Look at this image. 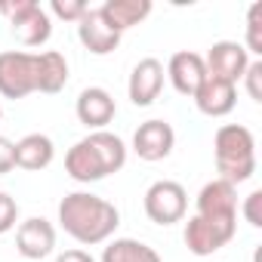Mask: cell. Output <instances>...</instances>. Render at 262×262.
<instances>
[{"label": "cell", "instance_id": "cell-1", "mask_svg": "<svg viewBox=\"0 0 262 262\" xmlns=\"http://www.w3.org/2000/svg\"><path fill=\"white\" fill-rule=\"evenodd\" d=\"M59 225L65 228V234H71L77 244L83 247H96L105 244L117 225H120V213L111 201L90 194V191H71L62 198L59 204Z\"/></svg>", "mask_w": 262, "mask_h": 262}, {"label": "cell", "instance_id": "cell-8", "mask_svg": "<svg viewBox=\"0 0 262 262\" xmlns=\"http://www.w3.org/2000/svg\"><path fill=\"white\" fill-rule=\"evenodd\" d=\"M204 65H207L210 77H219V80H228V83L237 86V80L244 77V71L250 65V53L237 40H219L204 56Z\"/></svg>", "mask_w": 262, "mask_h": 262}, {"label": "cell", "instance_id": "cell-24", "mask_svg": "<svg viewBox=\"0 0 262 262\" xmlns=\"http://www.w3.org/2000/svg\"><path fill=\"white\" fill-rule=\"evenodd\" d=\"M241 80H244L250 99H253V102H262V62H259V59H253V62L247 65V71H244Z\"/></svg>", "mask_w": 262, "mask_h": 262}, {"label": "cell", "instance_id": "cell-17", "mask_svg": "<svg viewBox=\"0 0 262 262\" xmlns=\"http://www.w3.org/2000/svg\"><path fill=\"white\" fill-rule=\"evenodd\" d=\"M68 83V62L56 50L34 53V93H62Z\"/></svg>", "mask_w": 262, "mask_h": 262}, {"label": "cell", "instance_id": "cell-13", "mask_svg": "<svg viewBox=\"0 0 262 262\" xmlns=\"http://www.w3.org/2000/svg\"><path fill=\"white\" fill-rule=\"evenodd\" d=\"M167 77L173 83L176 93L182 96H194L201 90V83L207 80V65H204V56L201 53H191V50H179L170 56V65H167Z\"/></svg>", "mask_w": 262, "mask_h": 262}, {"label": "cell", "instance_id": "cell-21", "mask_svg": "<svg viewBox=\"0 0 262 262\" xmlns=\"http://www.w3.org/2000/svg\"><path fill=\"white\" fill-rule=\"evenodd\" d=\"M86 10L90 7L83 4V0H53V4H50V19L56 16L62 22H80Z\"/></svg>", "mask_w": 262, "mask_h": 262}, {"label": "cell", "instance_id": "cell-3", "mask_svg": "<svg viewBox=\"0 0 262 262\" xmlns=\"http://www.w3.org/2000/svg\"><path fill=\"white\" fill-rule=\"evenodd\" d=\"M216 173L219 179L241 185L256 173V136L244 123H225L213 136Z\"/></svg>", "mask_w": 262, "mask_h": 262}, {"label": "cell", "instance_id": "cell-5", "mask_svg": "<svg viewBox=\"0 0 262 262\" xmlns=\"http://www.w3.org/2000/svg\"><path fill=\"white\" fill-rule=\"evenodd\" d=\"M145 216L155 225H173L185 219L188 210V191L176 182V179H158L148 185L145 191Z\"/></svg>", "mask_w": 262, "mask_h": 262}, {"label": "cell", "instance_id": "cell-16", "mask_svg": "<svg viewBox=\"0 0 262 262\" xmlns=\"http://www.w3.org/2000/svg\"><path fill=\"white\" fill-rule=\"evenodd\" d=\"M191 99H194V105H198L201 114H207V117H225L237 105V86L228 83V80H219V77L207 74V80L201 83V90Z\"/></svg>", "mask_w": 262, "mask_h": 262}, {"label": "cell", "instance_id": "cell-19", "mask_svg": "<svg viewBox=\"0 0 262 262\" xmlns=\"http://www.w3.org/2000/svg\"><path fill=\"white\" fill-rule=\"evenodd\" d=\"M56 158V145L47 133H28L16 142V167L28 170V173H37V170H47Z\"/></svg>", "mask_w": 262, "mask_h": 262}, {"label": "cell", "instance_id": "cell-22", "mask_svg": "<svg viewBox=\"0 0 262 262\" xmlns=\"http://www.w3.org/2000/svg\"><path fill=\"white\" fill-rule=\"evenodd\" d=\"M259 16H262V4H253L247 13V43L244 50L250 56H262V37H259Z\"/></svg>", "mask_w": 262, "mask_h": 262}, {"label": "cell", "instance_id": "cell-25", "mask_svg": "<svg viewBox=\"0 0 262 262\" xmlns=\"http://www.w3.org/2000/svg\"><path fill=\"white\" fill-rule=\"evenodd\" d=\"M259 207H262V191L256 188V191H250V194L244 198V207H241L244 219H247L253 228H262V213H259Z\"/></svg>", "mask_w": 262, "mask_h": 262}, {"label": "cell", "instance_id": "cell-18", "mask_svg": "<svg viewBox=\"0 0 262 262\" xmlns=\"http://www.w3.org/2000/svg\"><path fill=\"white\" fill-rule=\"evenodd\" d=\"M99 13L117 34H123L151 16V0H105Z\"/></svg>", "mask_w": 262, "mask_h": 262}, {"label": "cell", "instance_id": "cell-28", "mask_svg": "<svg viewBox=\"0 0 262 262\" xmlns=\"http://www.w3.org/2000/svg\"><path fill=\"white\" fill-rule=\"evenodd\" d=\"M0 117H4V105H0Z\"/></svg>", "mask_w": 262, "mask_h": 262}, {"label": "cell", "instance_id": "cell-20", "mask_svg": "<svg viewBox=\"0 0 262 262\" xmlns=\"http://www.w3.org/2000/svg\"><path fill=\"white\" fill-rule=\"evenodd\" d=\"M102 262H164L155 247L136 237H114L102 250Z\"/></svg>", "mask_w": 262, "mask_h": 262}, {"label": "cell", "instance_id": "cell-9", "mask_svg": "<svg viewBox=\"0 0 262 262\" xmlns=\"http://www.w3.org/2000/svg\"><path fill=\"white\" fill-rule=\"evenodd\" d=\"M234 234H237V228L216 225V222H210V219L191 216V219L185 222V234H182V241H185L188 253H194V256H213V253H219L225 244H231Z\"/></svg>", "mask_w": 262, "mask_h": 262}, {"label": "cell", "instance_id": "cell-11", "mask_svg": "<svg viewBox=\"0 0 262 262\" xmlns=\"http://www.w3.org/2000/svg\"><path fill=\"white\" fill-rule=\"evenodd\" d=\"M173 145H176V133H173V126H170L167 120H158V117H155V120L139 123V129L133 133V151H136L142 161H148V164L170 158Z\"/></svg>", "mask_w": 262, "mask_h": 262}, {"label": "cell", "instance_id": "cell-10", "mask_svg": "<svg viewBox=\"0 0 262 262\" xmlns=\"http://www.w3.org/2000/svg\"><path fill=\"white\" fill-rule=\"evenodd\" d=\"M164 65L161 59L148 56V59H139L133 65V71H129V83H126V93H129V102H133L136 108H148L161 90H164Z\"/></svg>", "mask_w": 262, "mask_h": 262}, {"label": "cell", "instance_id": "cell-23", "mask_svg": "<svg viewBox=\"0 0 262 262\" xmlns=\"http://www.w3.org/2000/svg\"><path fill=\"white\" fill-rule=\"evenodd\" d=\"M16 222H19V204H16V198H10L7 191H0V234L13 231Z\"/></svg>", "mask_w": 262, "mask_h": 262}, {"label": "cell", "instance_id": "cell-7", "mask_svg": "<svg viewBox=\"0 0 262 262\" xmlns=\"http://www.w3.org/2000/svg\"><path fill=\"white\" fill-rule=\"evenodd\" d=\"M34 93V53L7 50L0 53V96L25 99Z\"/></svg>", "mask_w": 262, "mask_h": 262}, {"label": "cell", "instance_id": "cell-14", "mask_svg": "<svg viewBox=\"0 0 262 262\" xmlns=\"http://www.w3.org/2000/svg\"><path fill=\"white\" fill-rule=\"evenodd\" d=\"M74 111H77V120L96 133V129H105V126L114 120L117 105H114V96H111L105 86H86V90L77 96Z\"/></svg>", "mask_w": 262, "mask_h": 262}, {"label": "cell", "instance_id": "cell-26", "mask_svg": "<svg viewBox=\"0 0 262 262\" xmlns=\"http://www.w3.org/2000/svg\"><path fill=\"white\" fill-rule=\"evenodd\" d=\"M10 170H16V142L0 136V176H7Z\"/></svg>", "mask_w": 262, "mask_h": 262}, {"label": "cell", "instance_id": "cell-6", "mask_svg": "<svg viewBox=\"0 0 262 262\" xmlns=\"http://www.w3.org/2000/svg\"><path fill=\"white\" fill-rule=\"evenodd\" d=\"M201 219H210L216 225L237 228V185L225 179H213L198 194V213Z\"/></svg>", "mask_w": 262, "mask_h": 262}, {"label": "cell", "instance_id": "cell-27", "mask_svg": "<svg viewBox=\"0 0 262 262\" xmlns=\"http://www.w3.org/2000/svg\"><path fill=\"white\" fill-rule=\"evenodd\" d=\"M56 262H96V259L86 250H65V253L56 256Z\"/></svg>", "mask_w": 262, "mask_h": 262}, {"label": "cell", "instance_id": "cell-12", "mask_svg": "<svg viewBox=\"0 0 262 262\" xmlns=\"http://www.w3.org/2000/svg\"><path fill=\"white\" fill-rule=\"evenodd\" d=\"M16 250L22 259H47L56 250V228L43 216H31L16 228Z\"/></svg>", "mask_w": 262, "mask_h": 262}, {"label": "cell", "instance_id": "cell-4", "mask_svg": "<svg viewBox=\"0 0 262 262\" xmlns=\"http://www.w3.org/2000/svg\"><path fill=\"white\" fill-rule=\"evenodd\" d=\"M4 13L13 25V34L25 43V47H40L53 37V19L50 13L34 4V0H13V4H0Z\"/></svg>", "mask_w": 262, "mask_h": 262}, {"label": "cell", "instance_id": "cell-2", "mask_svg": "<svg viewBox=\"0 0 262 262\" xmlns=\"http://www.w3.org/2000/svg\"><path fill=\"white\" fill-rule=\"evenodd\" d=\"M126 164V145L120 136L108 133V129H96V133L83 136L74 142L65 155V173L74 182H99Z\"/></svg>", "mask_w": 262, "mask_h": 262}, {"label": "cell", "instance_id": "cell-15", "mask_svg": "<svg viewBox=\"0 0 262 262\" xmlns=\"http://www.w3.org/2000/svg\"><path fill=\"white\" fill-rule=\"evenodd\" d=\"M77 37H80V43H83L93 56H108V53H114V50L120 47V34L102 19L99 7L83 13V19L77 22Z\"/></svg>", "mask_w": 262, "mask_h": 262}]
</instances>
